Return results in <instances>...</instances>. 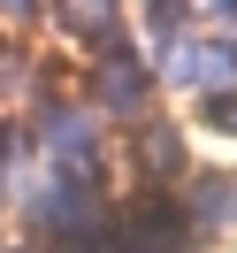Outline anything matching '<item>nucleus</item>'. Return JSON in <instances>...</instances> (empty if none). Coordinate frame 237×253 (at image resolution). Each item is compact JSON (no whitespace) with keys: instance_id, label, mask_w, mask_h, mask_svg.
I'll return each mask as SVG.
<instances>
[{"instance_id":"f257e3e1","label":"nucleus","mask_w":237,"mask_h":253,"mask_svg":"<svg viewBox=\"0 0 237 253\" xmlns=\"http://www.w3.org/2000/svg\"><path fill=\"white\" fill-rule=\"evenodd\" d=\"M176 16H184V0H145V23L153 31H176Z\"/></svg>"},{"instance_id":"f03ea898","label":"nucleus","mask_w":237,"mask_h":253,"mask_svg":"<svg viewBox=\"0 0 237 253\" xmlns=\"http://www.w3.org/2000/svg\"><path fill=\"white\" fill-rule=\"evenodd\" d=\"M214 16H222V23H237V0H214Z\"/></svg>"},{"instance_id":"7ed1b4c3","label":"nucleus","mask_w":237,"mask_h":253,"mask_svg":"<svg viewBox=\"0 0 237 253\" xmlns=\"http://www.w3.org/2000/svg\"><path fill=\"white\" fill-rule=\"evenodd\" d=\"M0 8H16V16H23V8H31V0H0Z\"/></svg>"}]
</instances>
